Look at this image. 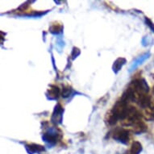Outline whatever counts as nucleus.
Here are the masks:
<instances>
[{"mask_svg": "<svg viewBox=\"0 0 154 154\" xmlns=\"http://www.w3.org/2000/svg\"><path fill=\"white\" fill-rule=\"evenodd\" d=\"M128 101L124 97H121L119 100L116 102L113 108L111 110V113L109 115L108 123L111 125L116 124L118 120H124L127 116V114L129 108Z\"/></svg>", "mask_w": 154, "mask_h": 154, "instance_id": "f257e3e1", "label": "nucleus"}, {"mask_svg": "<svg viewBox=\"0 0 154 154\" xmlns=\"http://www.w3.org/2000/svg\"><path fill=\"white\" fill-rule=\"evenodd\" d=\"M113 138L117 141L121 142L123 144H127L130 139V133L129 131L124 128L116 129L113 134Z\"/></svg>", "mask_w": 154, "mask_h": 154, "instance_id": "f03ea898", "label": "nucleus"}, {"mask_svg": "<svg viewBox=\"0 0 154 154\" xmlns=\"http://www.w3.org/2000/svg\"><path fill=\"white\" fill-rule=\"evenodd\" d=\"M61 117H62V107L61 106V105H57V106H56L55 111L53 112L52 121L55 124H58L61 122Z\"/></svg>", "mask_w": 154, "mask_h": 154, "instance_id": "7ed1b4c3", "label": "nucleus"}, {"mask_svg": "<svg viewBox=\"0 0 154 154\" xmlns=\"http://www.w3.org/2000/svg\"><path fill=\"white\" fill-rule=\"evenodd\" d=\"M142 146L138 141L133 142L131 145V148L129 151V154H139V152L141 151Z\"/></svg>", "mask_w": 154, "mask_h": 154, "instance_id": "20e7f679", "label": "nucleus"}, {"mask_svg": "<svg viewBox=\"0 0 154 154\" xmlns=\"http://www.w3.org/2000/svg\"><path fill=\"white\" fill-rule=\"evenodd\" d=\"M59 94H60L59 88L56 86H51V89H49V91H48V94L50 96L51 99H57V98H58Z\"/></svg>", "mask_w": 154, "mask_h": 154, "instance_id": "39448f33", "label": "nucleus"}, {"mask_svg": "<svg viewBox=\"0 0 154 154\" xmlns=\"http://www.w3.org/2000/svg\"><path fill=\"white\" fill-rule=\"evenodd\" d=\"M125 59L124 58H119L117 59L116 61L115 62V64H114V71H116V72H117V71H119L120 69H121V67L124 65V63H125Z\"/></svg>", "mask_w": 154, "mask_h": 154, "instance_id": "423d86ee", "label": "nucleus"}, {"mask_svg": "<svg viewBox=\"0 0 154 154\" xmlns=\"http://www.w3.org/2000/svg\"><path fill=\"white\" fill-rule=\"evenodd\" d=\"M70 94H71L70 87H69V86H66V87H64L63 91H62V96H63L64 98L69 97Z\"/></svg>", "mask_w": 154, "mask_h": 154, "instance_id": "0eeeda50", "label": "nucleus"}, {"mask_svg": "<svg viewBox=\"0 0 154 154\" xmlns=\"http://www.w3.org/2000/svg\"><path fill=\"white\" fill-rule=\"evenodd\" d=\"M152 93H153V94H154V86H152Z\"/></svg>", "mask_w": 154, "mask_h": 154, "instance_id": "6e6552de", "label": "nucleus"}]
</instances>
